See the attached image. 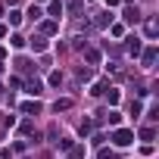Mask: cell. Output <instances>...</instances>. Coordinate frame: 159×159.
<instances>
[{"label":"cell","mask_w":159,"mask_h":159,"mask_svg":"<svg viewBox=\"0 0 159 159\" xmlns=\"http://www.w3.org/2000/svg\"><path fill=\"white\" fill-rule=\"evenodd\" d=\"M112 140H116V147H128V143H134V134L125 131V128H119V131L112 134Z\"/></svg>","instance_id":"1"},{"label":"cell","mask_w":159,"mask_h":159,"mask_svg":"<svg viewBox=\"0 0 159 159\" xmlns=\"http://www.w3.org/2000/svg\"><path fill=\"white\" fill-rule=\"evenodd\" d=\"M153 62H156V47H147V50H143V66L150 69Z\"/></svg>","instance_id":"2"},{"label":"cell","mask_w":159,"mask_h":159,"mask_svg":"<svg viewBox=\"0 0 159 159\" xmlns=\"http://www.w3.org/2000/svg\"><path fill=\"white\" fill-rule=\"evenodd\" d=\"M128 53H131V56L140 53V38H128Z\"/></svg>","instance_id":"3"},{"label":"cell","mask_w":159,"mask_h":159,"mask_svg":"<svg viewBox=\"0 0 159 159\" xmlns=\"http://www.w3.org/2000/svg\"><path fill=\"white\" fill-rule=\"evenodd\" d=\"M22 112H28V116H38V112H41V103H38V100H34V103H25V106H22Z\"/></svg>","instance_id":"4"},{"label":"cell","mask_w":159,"mask_h":159,"mask_svg":"<svg viewBox=\"0 0 159 159\" xmlns=\"http://www.w3.org/2000/svg\"><path fill=\"white\" fill-rule=\"evenodd\" d=\"M31 47H34V50H44L47 41H44V38H31Z\"/></svg>","instance_id":"5"},{"label":"cell","mask_w":159,"mask_h":159,"mask_svg":"<svg viewBox=\"0 0 159 159\" xmlns=\"http://www.w3.org/2000/svg\"><path fill=\"white\" fill-rule=\"evenodd\" d=\"M59 13H62V3H50V16H56V19H59Z\"/></svg>","instance_id":"6"},{"label":"cell","mask_w":159,"mask_h":159,"mask_svg":"<svg viewBox=\"0 0 159 159\" xmlns=\"http://www.w3.org/2000/svg\"><path fill=\"white\" fill-rule=\"evenodd\" d=\"M10 22H13V25H19V22H22V13H19V10H13V13H10Z\"/></svg>","instance_id":"7"},{"label":"cell","mask_w":159,"mask_h":159,"mask_svg":"<svg viewBox=\"0 0 159 159\" xmlns=\"http://www.w3.org/2000/svg\"><path fill=\"white\" fill-rule=\"evenodd\" d=\"M69 106H72V100H56V106H53V109L59 112V109H69Z\"/></svg>","instance_id":"8"},{"label":"cell","mask_w":159,"mask_h":159,"mask_svg":"<svg viewBox=\"0 0 159 159\" xmlns=\"http://www.w3.org/2000/svg\"><path fill=\"white\" fill-rule=\"evenodd\" d=\"M125 19H128V22H137L140 16H137V10H128V13H125Z\"/></svg>","instance_id":"9"},{"label":"cell","mask_w":159,"mask_h":159,"mask_svg":"<svg viewBox=\"0 0 159 159\" xmlns=\"http://www.w3.org/2000/svg\"><path fill=\"white\" fill-rule=\"evenodd\" d=\"M153 134H156L153 128H143V131H140V137H143V140H153Z\"/></svg>","instance_id":"10"}]
</instances>
